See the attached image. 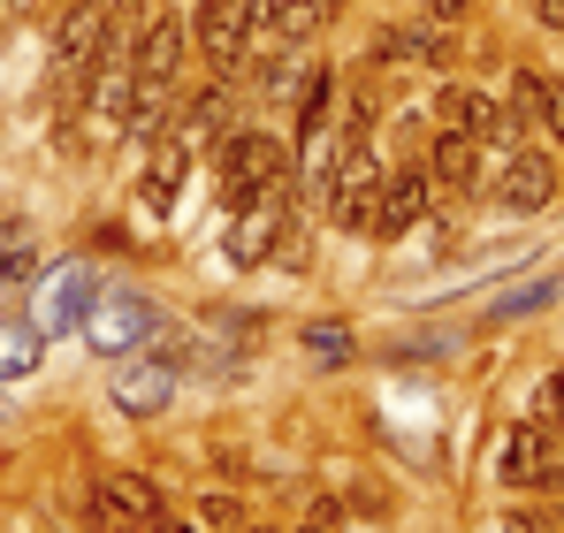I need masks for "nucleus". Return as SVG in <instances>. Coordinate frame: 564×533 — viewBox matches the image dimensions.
Masks as SVG:
<instances>
[{
	"instance_id": "nucleus-1",
	"label": "nucleus",
	"mask_w": 564,
	"mask_h": 533,
	"mask_svg": "<svg viewBox=\"0 0 564 533\" xmlns=\"http://www.w3.org/2000/svg\"><path fill=\"white\" fill-rule=\"evenodd\" d=\"M214 168H221V198L245 206V198H260L268 183H282V145H275V138H260V130H245V138L221 145Z\"/></svg>"
},
{
	"instance_id": "nucleus-2",
	"label": "nucleus",
	"mask_w": 564,
	"mask_h": 533,
	"mask_svg": "<svg viewBox=\"0 0 564 533\" xmlns=\"http://www.w3.org/2000/svg\"><path fill=\"white\" fill-rule=\"evenodd\" d=\"M282 221H290V183H268L260 198H245V206H237V221H229V260H237V266H260L268 252H275Z\"/></svg>"
},
{
	"instance_id": "nucleus-3",
	"label": "nucleus",
	"mask_w": 564,
	"mask_h": 533,
	"mask_svg": "<svg viewBox=\"0 0 564 533\" xmlns=\"http://www.w3.org/2000/svg\"><path fill=\"white\" fill-rule=\"evenodd\" d=\"M153 328H161V313H153L145 297H99L93 313H85V336H93V351H107V358H130L138 344H153Z\"/></svg>"
},
{
	"instance_id": "nucleus-4",
	"label": "nucleus",
	"mask_w": 564,
	"mask_h": 533,
	"mask_svg": "<svg viewBox=\"0 0 564 533\" xmlns=\"http://www.w3.org/2000/svg\"><path fill=\"white\" fill-rule=\"evenodd\" d=\"M191 46L229 77V69L245 62V8H237V0H198V15H191Z\"/></svg>"
},
{
	"instance_id": "nucleus-5",
	"label": "nucleus",
	"mask_w": 564,
	"mask_h": 533,
	"mask_svg": "<svg viewBox=\"0 0 564 533\" xmlns=\"http://www.w3.org/2000/svg\"><path fill=\"white\" fill-rule=\"evenodd\" d=\"M169 396H176V366H169L161 351H153V358H122V366H115V404H122V412L153 420Z\"/></svg>"
},
{
	"instance_id": "nucleus-6",
	"label": "nucleus",
	"mask_w": 564,
	"mask_h": 533,
	"mask_svg": "<svg viewBox=\"0 0 564 533\" xmlns=\"http://www.w3.org/2000/svg\"><path fill=\"white\" fill-rule=\"evenodd\" d=\"M184 46H191V23H176L169 8L138 31V46H130V69H138V85H169L176 77V62H184Z\"/></svg>"
},
{
	"instance_id": "nucleus-7",
	"label": "nucleus",
	"mask_w": 564,
	"mask_h": 533,
	"mask_svg": "<svg viewBox=\"0 0 564 533\" xmlns=\"http://www.w3.org/2000/svg\"><path fill=\"white\" fill-rule=\"evenodd\" d=\"M550 191H557V168H550V153H534V145H519V153L503 161V176H496V198H503L511 214H542Z\"/></svg>"
},
{
	"instance_id": "nucleus-8",
	"label": "nucleus",
	"mask_w": 564,
	"mask_h": 533,
	"mask_svg": "<svg viewBox=\"0 0 564 533\" xmlns=\"http://www.w3.org/2000/svg\"><path fill=\"white\" fill-rule=\"evenodd\" d=\"M99 305V282L85 266H62L54 282H46V305H39V336H69V328H85V313Z\"/></svg>"
},
{
	"instance_id": "nucleus-9",
	"label": "nucleus",
	"mask_w": 564,
	"mask_h": 533,
	"mask_svg": "<svg viewBox=\"0 0 564 533\" xmlns=\"http://www.w3.org/2000/svg\"><path fill=\"white\" fill-rule=\"evenodd\" d=\"M99 519L107 526H153L161 519V488L145 472H107L99 480Z\"/></svg>"
},
{
	"instance_id": "nucleus-10",
	"label": "nucleus",
	"mask_w": 564,
	"mask_h": 533,
	"mask_svg": "<svg viewBox=\"0 0 564 533\" xmlns=\"http://www.w3.org/2000/svg\"><path fill=\"white\" fill-rule=\"evenodd\" d=\"M427 168H435V183H443V191L473 198V191H480V176H488V161H480V138H458V130H443V145L427 153Z\"/></svg>"
},
{
	"instance_id": "nucleus-11",
	"label": "nucleus",
	"mask_w": 564,
	"mask_h": 533,
	"mask_svg": "<svg viewBox=\"0 0 564 533\" xmlns=\"http://www.w3.org/2000/svg\"><path fill=\"white\" fill-rule=\"evenodd\" d=\"M420 214H427V176H420V168H404V176L381 183V221H375V237H404Z\"/></svg>"
},
{
	"instance_id": "nucleus-12",
	"label": "nucleus",
	"mask_w": 564,
	"mask_h": 533,
	"mask_svg": "<svg viewBox=\"0 0 564 533\" xmlns=\"http://www.w3.org/2000/svg\"><path fill=\"white\" fill-rule=\"evenodd\" d=\"M99 39H107V8H99V0H77V8L62 15V31H54V62H62V69H77Z\"/></svg>"
},
{
	"instance_id": "nucleus-13",
	"label": "nucleus",
	"mask_w": 564,
	"mask_h": 533,
	"mask_svg": "<svg viewBox=\"0 0 564 533\" xmlns=\"http://www.w3.org/2000/svg\"><path fill=\"white\" fill-rule=\"evenodd\" d=\"M435 115H443V130H458V138H488V130H503L496 99H480L473 85H451L443 99H435Z\"/></svg>"
},
{
	"instance_id": "nucleus-14",
	"label": "nucleus",
	"mask_w": 564,
	"mask_h": 533,
	"mask_svg": "<svg viewBox=\"0 0 564 533\" xmlns=\"http://www.w3.org/2000/svg\"><path fill=\"white\" fill-rule=\"evenodd\" d=\"M503 480H511V488L550 480V435H542V427H511V435H503Z\"/></svg>"
},
{
	"instance_id": "nucleus-15",
	"label": "nucleus",
	"mask_w": 564,
	"mask_h": 533,
	"mask_svg": "<svg viewBox=\"0 0 564 533\" xmlns=\"http://www.w3.org/2000/svg\"><path fill=\"white\" fill-rule=\"evenodd\" d=\"M328 221H344V229H375V221H381V191H375V183H336V191H328Z\"/></svg>"
},
{
	"instance_id": "nucleus-16",
	"label": "nucleus",
	"mask_w": 564,
	"mask_h": 533,
	"mask_svg": "<svg viewBox=\"0 0 564 533\" xmlns=\"http://www.w3.org/2000/svg\"><path fill=\"white\" fill-rule=\"evenodd\" d=\"M542 115H550V77L519 69V77H511V99H503V122H511V130H534Z\"/></svg>"
},
{
	"instance_id": "nucleus-17",
	"label": "nucleus",
	"mask_w": 564,
	"mask_h": 533,
	"mask_svg": "<svg viewBox=\"0 0 564 533\" xmlns=\"http://www.w3.org/2000/svg\"><path fill=\"white\" fill-rule=\"evenodd\" d=\"M39 320H0V381H15V373H31V358H39Z\"/></svg>"
},
{
	"instance_id": "nucleus-18",
	"label": "nucleus",
	"mask_w": 564,
	"mask_h": 533,
	"mask_svg": "<svg viewBox=\"0 0 564 533\" xmlns=\"http://www.w3.org/2000/svg\"><path fill=\"white\" fill-rule=\"evenodd\" d=\"M138 191H145V206H161V214H169V206H176V191H184V145H161V161L145 168Z\"/></svg>"
},
{
	"instance_id": "nucleus-19",
	"label": "nucleus",
	"mask_w": 564,
	"mask_h": 533,
	"mask_svg": "<svg viewBox=\"0 0 564 533\" xmlns=\"http://www.w3.org/2000/svg\"><path fill=\"white\" fill-rule=\"evenodd\" d=\"M321 0H282V15H275V46H305L313 31H321Z\"/></svg>"
},
{
	"instance_id": "nucleus-20",
	"label": "nucleus",
	"mask_w": 564,
	"mask_h": 533,
	"mask_svg": "<svg viewBox=\"0 0 564 533\" xmlns=\"http://www.w3.org/2000/svg\"><path fill=\"white\" fill-rule=\"evenodd\" d=\"M305 351L321 358V366H344V358H351V328H336V320H321V328H305Z\"/></svg>"
},
{
	"instance_id": "nucleus-21",
	"label": "nucleus",
	"mask_w": 564,
	"mask_h": 533,
	"mask_svg": "<svg viewBox=\"0 0 564 533\" xmlns=\"http://www.w3.org/2000/svg\"><path fill=\"white\" fill-rule=\"evenodd\" d=\"M275 15H282V0H245V23H252V39H275Z\"/></svg>"
},
{
	"instance_id": "nucleus-22",
	"label": "nucleus",
	"mask_w": 564,
	"mask_h": 533,
	"mask_svg": "<svg viewBox=\"0 0 564 533\" xmlns=\"http://www.w3.org/2000/svg\"><path fill=\"white\" fill-rule=\"evenodd\" d=\"M237 519H245V511H237L229 496H206V503H198V526H237Z\"/></svg>"
},
{
	"instance_id": "nucleus-23",
	"label": "nucleus",
	"mask_w": 564,
	"mask_h": 533,
	"mask_svg": "<svg viewBox=\"0 0 564 533\" xmlns=\"http://www.w3.org/2000/svg\"><path fill=\"white\" fill-rule=\"evenodd\" d=\"M503 533H550V511H511Z\"/></svg>"
},
{
	"instance_id": "nucleus-24",
	"label": "nucleus",
	"mask_w": 564,
	"mask_h": 533,
	"mask_svg": "<svg viewBox=\"0 0 564 533\" xmlns=\"http://www.w3.org/2000/svg\"><path fill=\"white\" fill-rule=\"evenodd\" d=\"M0 15H8V23H31V15H39V0H0Z\"/></svg>"
},
{
	"instance_id": "nucleus-25",
	"label": "nucleus",
	"mask_w": 564,
	"mask_h": 533,
	"mask_svg": "<svg viewBox=\"0 0 564 533\" xmlns=\"http://www.w3.org/2000/svg\"><path fill=\"white\" fill-rule=\"evenodd\" d=\"M542 122H550V130L564 138V85H550V115H542Z\"/></svg>"
},
{
	"instance_id": "nucleus-26",
	"label": "nucleus",
	"mask_w": 564,
	"mask_h": 533,
	"mask_svg": "<svg viewBox=\"0 0 564 533\" xmlns=\"http://www.w3.org/2000/svg\"><path fill=\"white\" fill-rule=\"evenodd\" d=\"M550 420L564 427V373H550Z\"/></svg>"
},
{
	"instance_id": "nucleus-27",
	"label": "nucleus",
	"mask_w": 564,
	"mask_h": 533,
	"mask_svg": "<svg viewBox=\"0 0 564 533\" xmlns=\"http://www.w3.org/2000/svg\"><path fill=\"white\" fill-rule=\"evenodd\" d=\"M534 8H542V23H550V31H564V0H534Z\"/></svg>"
},
{
	"instance_id": "nucleus-28",
	"label": "nucleus",
	"mask_w": 564,
	"mask_h": 533,
	"mask_svg": "<svg viewBox=\"0 0 564 533\" xmlns=\"http://www.w3.org/2000/svg\"><path fill=\"white\" fill-rule=\"evenodd\" d=\"M435 15H466V0H435Z\"/></svg>"
},
{
	"instance_id": "nucleus-29",
	"label": "nucleus",
	"mask_w": 564,
	"mask_h": 533,
	"mask_svg": "<svg viewBox=\"0 0 564 533\" xmlns=\"http://www.w3.org/2000/svg\"><path fill=\"white\" fill-rule=\"evenodd\" d=\"M8 252H15V229H8V221H0V260H8Z\"/></svg>"
},
{
	"instance_id": "nucleus-30",
	"label": "nucleus",
	"mask_w": 564,
	"mask_h": 533,
	"mask_svg": "<svg viewBox=\"0 0 564 533\" xmlns=\"http://www.w3.org/2000/svg\"><path fill=\"white\" fill-rule=\"evenodd\" d=\"M145 533H198V526H169V519H153V526H145Z\"/></svg>"
},
{
	"instance_id": "nucleus-31",
	"label": "nucleus",
	"mask_w": 564,
	"mask_h": 533,
	"mask_svg": "<svg viewBox=\"0 0 564 533\" xmlns=\"http://www.w3.org/2000/svg\"><path fill=\"white\" fill-rule=\"evenodd\" d=\"M297 533H328V526H321V519H313V526H297Z\"/></svg>"
},
{
	"instance_id": "nucleus-32",
	"label": "nucleus",
	"mask_w": 564,
	"mask_h": 533,
	"mask_svg": "<svg viewBox=\"0 0 564 533\" xmlns=\"http://www.w3.org/2000/svg\"><path fill=\"white\" fill-rule=\"evenodd\" d=\"M550 533H564V519H550Z\"/></svg>"
}]
</instances>
